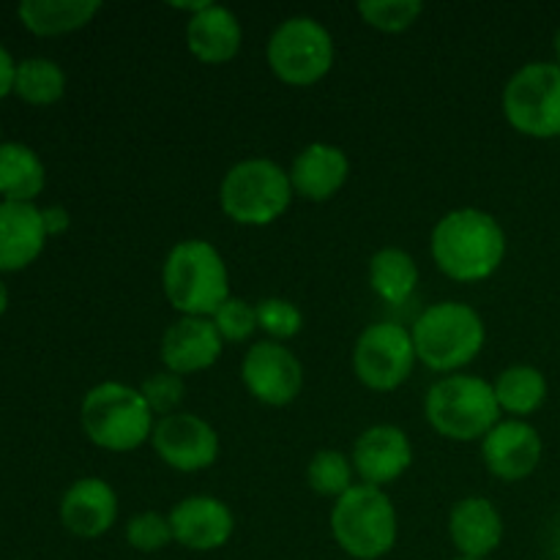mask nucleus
<instances>
[{"label": "nucleus", "instance_id": "1", "mask_svg": "<svg viewBox=\"0 0 560 560\" xmlns=\"http://www.w3.org/2000/svg\"><path fill=\"white\" fill-rule=\"evenodd\" d=\"M430 252L454 282H485L506 260V230L481 208H454L432 228Z\"/></svg>", "mask_w": 560, "mask_h": 560}, {"label": "nucleus", "instance_id": "2", "mask_svg": "<svg viewBox=\"0 0 560 560\" xmlns=\"http://www.w3.org/2000/svg\"><path fill=\"white\" fill-rule=\"evenodd\" d=\"M162 290L180 317H213L230 299V271L222 252L206 238L178 241L164 257Z\"/></svg>", "mask_w": 560, "mask_h": 560}, {"label": "nucleus", "instance_id": "3", "mask_svg": "<svg viewBox=\"0 0 560 560\" xmlns=\"http://www.w3.org/2000/svg\"><path fill=\"white\" fill-rule=\"evenodd\" d=\"M410 337L427 370L457 375L485 350L487 326L470 304L438 301L416 317Z\"/></svg>", "mask_w": 560, "mask_h": 560}, {"label": "nucleus", "instance_id": "4", "mask_svg": "<svg viewBox=\"0 0 560 560\" xmlns=\"http://www.w3.org/2000/svg\"><path fill=\"white\" fill-rule=\"evenodd\" d=\"M80 424L93 446L124 454L151 441L156 416L142 399L140 388L107 381L85 394L80 408Z\"/></svg>", "mask_w": 560, "mask_h": 560}, {"label": "nucleus", "instance_id": "5", "mask_svg": "<svg viewBox=\"0 0 560 560\" xmlns=\"http://www.w3.org/2000/svg\"><path fill=\"white\" fill-rule=\"evenodd\" d=\"M290 173L273 159H241L219 184V206L224 217L244 228H266L282 219L293 202Z\"/></svg>", "mask_w": 560, "mask_h": 560}, {"label": "nucleus", "instance_id": "6", "mask_svg": "<svg viewBox=\"0 0 560 560\" xmlns=\"http://www.w3.org/2000/svg\"><path fill=\"white\" fill-rule=\"evenodd\" d=\"M424 416L438 435L457 443L485 441L501 421L492 383L476 375H446L432 383L424 397Z\"/></svg>", "mask_w": 560, "mask_h": 560}, {"label": "nucleus", "instance_id": "7", "mask_svg": "<svg viewBox=\"0 0 560 560\" xmlns=\"http://www.w3.org/2000/svg\"><path fill=\"white\" fill-rule=\"evenodd\" d=\"M331 534L339 550L355 560H381L397 547L399 520L386 490L353 485L331 509Z\"/></svg>", "mask_w": 560, "mask_h": 560}, {"label": "nucleus", "instance_id": "8", "mask_svg": "<svg viewBox=\"0 0 560 560\" xmlns=\"http://www.w3.org/2000/svg\"><path fill=\"white\" fill-rule=\"evenodd\" d=\"M503 115L514 131L534 140L560 137V66L534 60L509 77L501 96Z\"/></svg>", "mask_w": 560, "mask_h": 560}, {"label": "nucleus", "instance_id": "9", "mask_svg": "<svg viewBox=\"0 0 560 560\" xmlns=\"http://www.w3.org/2000/svg\"><path fill=\"white\" fill-rule=\"evenodd\" d=\"M266 58L279 80L293 88H310L331 71L334 36L315 16H288L273 27Z\"/></svg>", "mask_w": 560, "mask_h": 560}, {"label": "nucleus", "instance_id": "10", "mask_svg": "<svg viewBox=\"0 0 560 560\" xmlns=\"http://www.w3.org/2000/svg\"><path fill=\"white\" fill-rule=\"evenodd\" d=\"M416 355L410 328L399 323H372L361 331L353 348L355 377L372 392H394L402 386L413 372Z\"/></svg>", "mask_w": 560, "mask_h": 560}, {"label": "nucleus", "instance_id": "11", "mask_svg": "<svg viewBox=\"0 0 560 560\" xmlns=\"http://www.w3.org/2000/svg\"><path fill=\"white\" fill-rule=\"evenodd\" d=\"M151 446L167 468L180 474H200L211 468L222 452L219 432L202 416L184 413V410L156 421Z\"/></svg>", "mask_w": 560, "mask_h": 560}, {"label": "nucleus", "instance_id": "12", "mask_svg": "<svg viewBox=\"0 0 560 560\" xmlns=\"http://www.w3.org/2000/svg\"><path fill=\"white\" fill-rule=\"evenodd\" d=\"M241 381L257 402L284 408L295 402L304 388V366L282 342L262 339L246 350L241 361Z\"/></svg>", "mask_w": 560, "mask_h": 560}, {"label": "nucleus", "instance_id": "13", "mask_svg": "<svg viewBox=\"0 0 560 560\" xmlns=\"http://www.w3.org/2000/svg\"><path fill=\"white\" fill-rule=\"evenodd\" d=\"M350 463L361 485L386 490L388 485L402 479L413 465V443L402 427L375 424L355 438Z\"/></svg>", "mask_w": 560, "mask_h": 560}, {"label": "nucleus", "instance_id": "14", "mask_svg": "<svg viewBox=\"0 0 560 560\" xmlns=\"http://www.w3.org/2000/svg\"><path fill=\"white\" fill-rule=\"evenodd\" d=\"M545 443L539 430L523 419H501L481 441V459L501 481H523L539 468Z\"/></svg>", "mask_w": 560, "mask_h": 560}, {"label": "nucleus", "instance_id": "15", "mask_svg": "<svg viewBox=\"0 0 560 560\" xmlns=\"http://www.w3.org/2000/svg\"><path fill=\"white\" fill-rule=\"evenodd\" d=\"M173 536L191 552L222 550L235 534L233 509L213 495H189L167 514Z\"/></svg>", "mask_w": 560, "mask_h": 560}, {"label": "nucleus", "instance_id": "16", "mask_svg": "<svg viewBox=\"0 0 560 560\" xmlns=\"http://www.w3.org/2000/svg\"><path fill=\"white\" fill-rule=\"evenodd\" d=\"M224 350L211 317H178L162 337V364L175 375H197L211 370Z\"/></svg>", "mask_w": 560, "mask_h": 560}, {"label": "nucleus", "instance_id": "17", "mask_svg": "<svg viewBox=\"0 0 560 560\" xmlns=\"http://www.w3.org/2000/svg\"><path fill=\"white\" fill-rule=\"evenodd\" d=\"M118 520V495L98 476L77 479L60 498V523L80 539H98Z\"/></svg>", "mask_w": 560, "mask_h": 560}, {"label": "nucleus", "instance_id": "18", "mask_svg": "<svg viewBox=\"0 0 560 560\" xmlns=\"http://www.w3.org/2000/svg\"><path fill=\"white\" fill-rule=\"evenodd\" d=\"M290 184L299 197L310 202H326L342 191L350 175L348 153L331 142H310L293 159Z\"/></svg>", "mask_w": 560, "mask_h": 560}, {"label": "nucleus", "instance_id": "19", "mask_svg": "<svg viewBox=\"0 0 560 560\" xmlns=\"http://www.w3.org/2000/svg\"><path fill=\"white\" fill-rule=\"evenodd\" d=\"M448 539L463 558L487 560L503 541V517L490 498L468 495L448 514Z\"/></svg>", "mask_w": 560, "mask_h": 560}, {"label": "nucleus", "instance_id": "20", "mask_svg": "<svg viewBox=\"0 0 560 560\" xmlns=\"http://www.w3.org/2000/svg\"><path fill=\"white\" fill-rule=\"evenodd\" d=\"M42 208L33 202H0V271L27 268L47 244Z\"/></svg>", "mask_w": 560, "mask_h": 560}, {"label": "nucleus", "instance_id": "21", "mask_svg": "<svg viewBox=\"0 0 560 560\" xmlns=\"http://www.w3.org/2000/svg\"><path fill=\"white\" fill-rule=\"evenodd\" d=\"M244 27L230 9L208 3L186 22V47L200 63L222 66L241 52Z\"/></svg>", "mask_w": 560, "mask_h": 560}, {"label": "nucleus", "instance_id": "22", "mask_svg": "<svg viewBox=\"0 0 560 560\" xmlns=\"http://www.w3.org/2000/svg\"><path fill=\"white\" fill-rule=\"evenodd\" d=\"M102 11L98 0H25L20 3L22 25L36 36H60L85 27Z\"/></svg>", "mask_w": 560, "mask_h": 560}, {"label": "nucleus", "instance_id": "23", "mask_svg": "<svg viewBox=\"0 0 560 560\" xmlns=\"http://www.w3.org/2000/svg\"><path fill=\"white\" fill-rule=\"evenodd\" d=\"M47 184L42 159L25 142L0 145V195L9 202H33Z\"/></svg>", "mask_w": 560, "mask_h": 560}, {"label": "nucleus", "instance_id": "24", "mask_svg": "<svg viewBox=\"0 0 560 560\" xmlns=\"http://www.w3.org/2000/svg\"><path fill=\"white\" fill-rule=\"evenodd\" d=\"M492 392L501 405V413L525 421V416H534L547 402L550 386H547L545 372L536 366L512 364L492 381Z\"/></svg>", "mask_w": 560, "mask_h": 560}, {"label": "nucleus", "instance_id": "25", "mask_svg": "<svg viewBox=\"0 0 560 560\" xmlns=\"http://www.w3.org/2000/svg\"><path fill=\"white\" fill-rule=\"evenodd\" d=\"M370 288L386 304H405L419 288V266L399 246H383L370 260Z\"/></svg>", "mask_w": 560, "mask_h": 560}, {"label": "nucleus", "instance_id": "26", "mask_svg": "<svg viewBox=\"0 0 560 560\" xmlns=\"http://www.w3.org/2000/svg\"><path fill=\"white\" fill-rule=\"evenodd\" d=\"M14 93L27 104L47 107L66 93V74L55 60L25 58L16 63Z\"/></svg>", "mask_w": 560, "mask_h": 560}, {"label": "nucleus", "instance_id": "27", "mask_svg": "<svg viewBox=\"0 0 560 560\" xmlns=\"http://www.w3.org/2000/svg\"><path fill=\"white\" fill-rule=\"evenodd\" d=\"M353 463L337 448H320L306 465V481L323 498H342L353 487Z\"/></svg>", "mask_w": 560, "mask_h": 560}, {"label": "nucleus", "instance_id": "28", "mask_svg": "<svg viewBox=\"0 0 560 560\" xmlns=\"http://www.w3.org/2000/svg\"><path fill=\"white\" fill-rule=\"evenodd\" d=\"M355 9H359V16L366 25L381 33L408 31L424 14L421 0H361Z\"/></svg>", "mask_w": 560, "mask_h": 560}, {"label": "nucleus", "instance_id": "29", "mask_svg": "<svg viewBox=\"0 0 560 560\" xmlns=\"http://www.w3.org/2000/svg\"><path fill=\"white\" fill-rule=\"evenodd\" d=\"M257 328L262 334H268L271 342H288V339L299 337V331L304 328V315H301L299 306L290 299H279V295H268V299L257 301Z\"/></svg>", "mask_w": 560, "mask_h": 560}, {"label": "nucleus", "instance_id": "30", "mask_svg": "<svg viewBox=\"0 0 560 560\" xmlns=\"http://www.w3.org/2000/svg\"><path fill=\"white\" fill-rule=\"evenodd\" d=\"M126 541L137 552H162L170 541H175L173 525L167 514L140 512L126 523Z\"/></svg>", "mask_w": 560, "mask_h": 560}, {"label": "nucleus", "instance_id": "31", "mask_svg": "<svg viewBox=\"0 0 560 560\" xmlns=\"http://www.w3.org/2000/svg\"><path fill=\"white\" fill-rule=\"evenodd\" d=\"M140 394L148 402V408H151V413L164 419V416L178 413L180 402H184L186 397V383L184 377L175 375V372L159 370L142 381Z\"/></svg>", "mask_w": 560, "mask_h": 560}, {"label": "nucleus", "instance_id": "32", "mask_svg": "<svg viewBox=\"0 0 560 560\" xmlns=\"http://www.w3.org/2000/svg\"><path fill=\"white\" fill-rule=\"evenodd\" d=\"M211 320L224 342H246V339L257 331L255 304H249V301L244 299H235V295H230V299L213 312Z\"/></svg>", "mask_w": 560, "mask_h": 560}, {"label": "nucleus", "instance_id": "33", "mask_svg": "<svg viewBox=\"0 0 560 560\" xmlns=\"http://www.w3.org/2000/svg\"><path fill=\"white\" fill-rule=\"evenodd\" d=\"M42 219H44V230H47V235L66 233V230H69V224H71L69 211H66L63 206L42 208Z\"/></svg>", "mask_w": 560, "mask_h": 560}, {"label": "nucleus", "instance_id": "34", "mask_svg": "<svg viewBox=\"0 0 560 560\" xmlns=\"http://www.w3.org/2000/svg\"><path fill=\"white\" fill-rule=\"evenodd\" d=\"M14 74H16L14 58H11L9 49L0 44V98H3L5 93L14 91Z\"/></svg>", "mask_w": 560, "mask_h": 560}, {"label": "nucleus", "instance_id": "35", "mask_svg": "<svg viewBox=\"0 0 560 560\" xmlns=\"http://www.w3.org/2000/svg\"><path fill=\"white\" fill-rule=\"evenodd\" d=\"M9 310V288L3 284V279H0V315Z\"/></svg>", "mask_w": 560, "mask_h": 560}, {"label": "nucleus", "instance_id": "36", "mask_svg": "<svg viewBox=\"0 0 560 560\" xmlns=\"http://www.w3.org/2000/svg\"><path fill=\"white\" fill-rule=\"evenodd\" d=\"M552 49H556V63L560 66V27H558V33H556V42H552Z\"/></svg>", "mask_w": 560, "mask_h": 560}, {"label": "nucleus", "instance_id": "37", "mask_svg": "<svg viewBox=\"0 0 560 560\" xmlns=\"http://www.w3.org/2000/svg\"><path fill=\"white\" fill-rule=\"evenodd\" d=\"M454 560H479V558H463V556H459V558H454Z\"/></svg>", "mask_w": 560, "mask_h": 560}, {"label": "nucleus", "instance_id": "38", "mask_svg": "<svg viewBox=\"0 0 560 560\" xmlns=\"http://www.w3.org/2000/svg\"><path fill=\"white\" fill-rule=\"evenodd\" d=\"M0 145H3V142H0Z\"/></svg>", "mask_w": 560, "mask_h": 560}]
</instances>
